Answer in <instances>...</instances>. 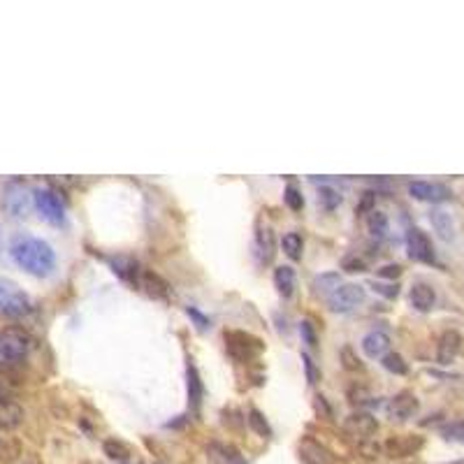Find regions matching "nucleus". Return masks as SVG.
I'll list each match as a JSON object with an SVG mask.
<instances>
[{
    "mask_svg": "<svg viewBox=\"0 0 464 464\" xmlns=\"http://www.w3.org/2000/svg\"><path fill=\"white\" fill-rule=\"evenodd\" d=\"M102 450L109 460H119V462H126L130 455H133L130 453V446L124 443L121 439H107L102 443Z\"/></svg>",
    "mask_w": 464,
    "mask_h": 464,
    "instance_id": "nucleus-25",
    "label": "nucleus"
},
{
    "mask_svg": "<svg viewBox=\"0 0 464 464\" xmlns=\"http://www.w3.org/2000/svg\"><path fill=\"white\" fill-rule=\"evenodd\" d=\"M441 434H443V439L464 446V420H455V423L443 425L441 427Z\"/></svg>",
    "mask_w": 464,
    "mask_h": 464,
    "instance_id": "nucleus-30",
    "label": "nucleus"
},
{
    "mask_svg": "<svg viewBox=\"0 0 464 464\" xmlns=\"http://www.w3.org/2000/svg\"><path fill=\"white\" fill-rule=\"evenodd\" d=\"M418 406H420V401H418V397L414 395V392H411V390H401V392H397V395L390 399L388 416L392 420H409V418H414L418 414Z\"/></svg>",
    "mask_w": 464,
    "mask_h": 464,
    "instance_id": "nucleus-11",
    "label": "nucleus"
},
{
    "mask_svg": "<svg viewBox=\"0 0 464 464\" xmlns=\"http://www.w3.org/2000/svg\"><path fill=\"white\" fill-rule=\"evenodd\" d=\"M12 397V392H10V388H7V385L0 381V401H7Z\"/></svg>",
    "mask_w": 464,
    "mask_h": 464,
    "instance_id": "nucleus-42",
    "label": "nucleus"
},
{
    "mask_svg": "<svg viewBox=\"0 0 464 464\" xmlns=\"http://www.w3.org/2000/svg\"><path fill=\"white\" fill-rule=\"evenodd\" d=\"M300 332H302V339H304V344H306V346H309V348H316V346H318L316 325H313L311 320H302Z\"/></svg>",
    "mask_w": 464,
    "mask_h": 464,
    "instance_id": "nucleus-33",
    "label": "nucleus"
},
{
    "mask_svg": "<svg viewBox=\"0 0 464 464\" xmlns=\"http://www.w3.org/2000/svg\"><path fill=\"white\" fill-rule=\"evenodd\" d=\"M0 346L5 348L12 360L23 362L26 357L35 351V346L38 344H35L31 332H26L19 325H12V328H5L3 332H0Z\"/></svg>",
    "mask_w": 464,
    "mask_h": 464,
    "instance_id": "nucleus-3",
    "label": "nucleus"
},
{
    "mask_svg": "<svg viewBox=\"0 0 464 464\" xmlns=\"http://www.w3.org/2000/svg\"><path fill=\"white\" fill-rule=\"evenodd\" d=\"M376 274L381 279H397L401 274V267L399 265H383L381 269H376Z\"/></svg>",
    "mask_w": 464,
    "mask_h": 464,
    "instance_id": "nucleus-38",
    "label": "nucleus"
},
{
    "mask_svg": "<svg viewBox=\"0 0 464 464\" xmlns=\"http://www.w3.org/2000/svg\"><path fill=\"white\" fill-rule=\"evenodd\" d=\"M344 427H346V432L353 436V439L365 443L376 434V430H379V423H376V418L369 416V414H351L346 418Z\"/></svg>",
    "mask_w": 464,
    "mask_h": 464,
    "instance_id": "nucleus-10",
    "label": "nucleus"
},
{
    "mask_svg": "<svg viewBox=\"0 0 464 464\" xmlns=\"http://www.w3.org/2000/svg\"><path fill=\"white\" fill-rule=\"evenodd\" d=\"M35 207L42 214V218H47L51 225H63L65 223V205L60 195L54 188H38L33 190Z\"/></svg>",
    "mask_w": 464,
    "mask_h": 464,
    "instance_id": "nucleus-5",
    "label": "nucleus"
},
{
    "mask_svg": "<svg viewBox=\"0 0 464 464\" xmlns=\"http://www.w3.org/2000/svg\"><path fill=\"white\" fill-rule=\"evenodd\" d=\"M344 269H348V272H362V269H365V260H360L357 256H348L344 260Z\"/></svg>",
    "mask_w": 464,
    "mask_h": 464,
    "instance_id": "nucleus-39",
    "label": "nucleus"
},
{
    "mask_svg": "<svg viewBox=\"0 0 464 464\" xmlns=\"http://www.w3.org/2000/svg\"><path fill=\"white\" fill-rule=\"evenodd\" d=\"M341 360H344V367L348 372H360L362 369V362H360V357H355L353 355V348H344V351H341Z\"/></svg>",
    "mask_w": 464,
    "mask_h": 464,
    "instance_id": "nucleus-35",
    "label": "nucleus"
},
{
    "mask_svg": "<svg viewBox=\"0 0 464 464\" xmlns=\"http://www.w3.org/2000/svg\"><path fill=\"white\" fill-rule=\"evenodd\" d=\"M446 464H464V460H458V462H446Z\"/></svg>",
    "mask_w": 464,
    "mask_h": 464,
    "instance_id": "nucleus-44",
    "label": "nucleus"
},
{
    "mask_svg": "<svg viewBox=\"0 0 464 464\" xmlns=\"http://www.w3.org/2000/svg\"><path fill=\"white\" fill-rule=\"evenodd\" d=\"M462 344H464V341H462L460 332H455V330L443 332L441 339H439V348H436V362H439V365H450L455 357L460 355Z\"/></svg>",
    "mask_w": 464,
    "mask_h": 464,
    "instance_id": "nucleus-12",
    "label": "nucleus"
},
{
    "mask_svg": "<svg viewBox=\"0 0 464 464\" xmlns=\"http://www.w3.org/2000/svg\"><path fill=\"white\" fill-rule=\"evenodd\" d=\"M19 367V362L16 360H12L10 355H7V351L3 346H0V374H7V372H12V369H16Z\"/></svg>",
    "mask_w": 464,
    "mask_h": 464,
    "instance_id": "nucleus-36",
    "label": "nucleus"
},
{
    "mask_svg": "<svg viewBox=\"0 0 464 464\" xmlns=\"http://www.w3.org/2000/svg\"><path fill=\"white\" fill-rule=\"evenodd\" d=\"M139 286L144 288V291L151 295V297H158V300H168L170 297V286L165 279H161L158 274L153 272H142V279H139Z\"/></svg>",
    "mask_w": 464,
    "mask_h": 464,
    "instance_id": "nucleus-19",
    "label": "nucleus"
},
{
    "mask_svg": "<svg viewBox=\"0 0 464 464\" xmlns=\"http://www.w3.org/2000/svg\"><path fill=\"white\" fill-rule=\"evenodd\" d=\"M302 362H304V372H306V381H309L311 385H316L320 381V372H318V367L316 362L311 360V355L309 353H302Z\"/></svg>",
    "mask_w": 464,
    "mask_h": 464,
    "instance_id": "nucleus-34",
    "label": "nucleus"
},
{
    "mask_svg": "<svg viewBox=\"0 0 464 464\" xmlns=\"http://www.w3.org/2000/svg\"><path fill=\"white\" fill-rule=\"evenodd\" d=\"M23 423V409L16 401H0V432H12Z\"/></svg>",
    "mask_w": 464,
    "mask_h": 464,
    "instance_id": "nucleus-14",
    "label": "nucleus"
},
{
    "mask_svg": "<svg viewBox=\"0 0 464 464\" xmlns=\"http://www.w3.org/2000/svg\"><path fill=\"white\" fill-rule=\"evenodd\" d=\"M409 193L420 203H446L453 198V193L443 183H432V181H414L409 183Z\"/></svg>",
    "mask_w": 464,
    "mask_h": 464,
    "instance_id": "nucleus-9",
    "label": "nucleus"
},
{
    "mask_svg": "<svg viewBox=\"0 0 464 464\" xmlns=\"http://www.w3.org/2000/svg\"><path fill=\"white\" fill-rule=\"evenodd\" d=\"M388 216H385L383 212H379V209H372L369 214H367V230H369L372 237L376 239H383L385 234H388Z\"/></svg>",
    "mask_w": 464,
    "mask_h": 464,
    "instance_id": "nucleus-23",
    "label": "nucleus"
},
{
    "mask_svg": "<svg viewBox=\"0 0 464 464\" xmlns=\"http://www.w3.org/2000/svg\"><path fill=\"white\" fill-rule=\"evenodd\" d=\"M284 203L288 205V209H291V212H302V209H304L302 193L297 190V186H293V183H288L286 190H284Z\"/></svg>",
    "mask_w": 464,
    "mask_h": 464,
    "instance_id": "nucleus-29",
    "label": "nucleus"
},
{
    "mask_svg": "<svg viewBox=\"0 0 464 464\" xmlns=\"http://www.w3.org/2000/svg\"><path fill=\"white\" fill-rule=\"evenodd\" d=\"M341 193L337 188H332V186H320L318 190V205L320 209H325V212H335V209L341 205Z\"/></svg>",
    "mask_w": 464,
    "mask_h": 464,
    "instance_id": "nucleus-26",
    "label": "nucleus"
},
{
    "mask_svg": "<svg viewBox=\"0 0 464 464\" xmlns=\"http://www.w3.org/2000/svg\"><path fill=\"white\" fill-rule=\"evenodd\" d=\"M367 399H369L367 390H362V388H353L351 390V401H355V404H365Z\"/></svg>",
    "mask_w": 464,
    "mask_h": 464,
    "instance_id": "nucleus-41",
    "label": "nucleus"
},
{
    "mask_svg": "<svg viewBox=\"0 0 464 464\" xmlns=\"http://www.w3.org/2000/svg\"><path fill=\"white\" fill-rule=\"evenodd\" d=\"M295 284H297V279H295V269L293 267H276L274 269V286H276V291L281 297H291L295 293Z\"/></svg>",
    "mask_w": 464,
    "mask_h": 464,
    "instance_id": "nucleus-21",
    "label": "nucleus"
},
{
    "mask_svg": "<svg viewBox=\"0 0 464 464\" xmlns=\"http://www.w3.org/2000/svg\"><path fill=\"white\" fill-rule=\"evenodd\" d=\"M21 464H40V460L35 458V455H28V458H26V460H23Z\"/></svg>",
    "mask_w": 464,
    "mask_h": 464,
    "instance_id": "nucleus-43",
    "label": "nucleus"
},
{
    "mask_svg": "<svg viewBox=\"0 0 464 464\" xmlns=\"http://www.w3.org/2000/svg\"><path fill=\"white\" fill-rule=\"evenodd\" d=\"M207 453H209V462L212 464H247L232 446H225V443H212Z\"/></svg>",
    "mask_w": 464,
    "mask_h": 464,
    "instance_id": "nucleus-18",
    "label": "nucleus"
},
{
    "mask_svg": "<svg viewBox=\"0 0 464 464\" xmlns=\"http://www.w3.org/2000/svg\"><path fill=\"white\" fill-rule=\"evenodd\" d=\"M247 420H249V425H251L253 430H256L260 436H269V434H272V430H269V423H267L265 416H262L258 409H249V418H247Z\"/></svg>",
    "mask_w": 464,
    "mask_h": 464,
    "instance_id": "nucleus-32",
    "label": "nucleus"
},
{
    "mask_svg": "<svg viewBox=\"0 0 464 464\" xmlns=\"http://www.w3.org/2000/svg\"><path fill=\"white\" fill-rule=\"evenodd\" d=\"M339 286H341V279H339V274H335V272L318 276V279H316V284H313V288H316L318 293H328V295H330V293H335Z\"/></svg>",
    "mask_w": 464,
    "mask_h": 464,
    "instance_id": "nucleus-31",
    "label": "nucleus"
},
{
    "mask_svg": "<svg viewBox=\"0 0 464 464\" xmlns=\"http://www.w3.org/2000/svg\"><path fill=\"white\" fill-rule=\"evenodd\" d=\"M186 313H188V316H190L193 320H195L198 330H207V328H209V318L205 316V313H200V311L195 309V306H188Z\"/></svg>",
    "mask_w": 464,
    "mask_h": 464,
    "instance_id": "nucleus-37",
    "label": "nucleus"
},
{
    "mask_svg": "<svg viewBox=\"0 0 464 464\" xmlns=\"http://www.w3.org/2000/svg\"><path fill=\"white\" fill-rule=\"evenodd\" d=\"M12 260L33 276H49L56 267V253L45 239L19 234L10 244Z\"/></svg>",
    "mask_w": 464,
    "mask_h": 464,
    "instance_id": "nucleus-1",
    "label": "nucleus"
},
{
    "mask_svg": "<svg viewBox=\"0 0 464 464\" xmlns=\"http://www.w3.org/2000/svg\"><path fill=\"white\" fill-rule=\"evenodd\" d=\"M33 203H35L33 193L26 188V186H21V183H12V186L5 188L3 207H5V212L10 214V216H14V218L28 216Z\"/></svg>",
    "mask_w": 464,
    "mask_h": 464,
    "instance_id": "nucleus-7",
    "label": "nucleus"
},
{
    "mask_svg": "<svg viewBox=\"0 0 464 464\" xmlns=\"http://www.w3.org/2000/svg\"><path fill=\"white\" fill-rule=\"evenodd\" d=\"M406 251L409 256L418 260V262H427L432 265L436 262V253H434V244L427 237V232H423L420 227H409L406 232Z\"/></svg>",
    "mask_w": 464,
    "mask_h": 464,
    "instance_id": "nucleus-8",
    "label": "nucleus"
},
{
    "mask_svg": "<svg viewBox=\"0 0 464 464\" xmlns=\"http://www.w3.org/2000/svg\"><path fill=\"white\" fill-rule=\"evenodd\" d=\"M365 297H367L365 286H360V284H341L335 293L328 295V304H330L332 311L348 313V311H353L355 306H360L365 302Z\"/></svg>",
    "mask_w": 464,
    "mask_h": 464,
    "instance_id": "nucleus-6",
    "label": "nucleus"
},
{
    "mask_svg": "<svg viewBox=\"0 0 464 464\" xmlns=\"http://www.w3.org/2000/svg\"><path fill=\"white\" fill-rule=\"evenodd\" d=\"M256 247L260 253V260L269 265L274 260V253H276V244H274V232L269 225H260L258 227V234H256Z\"/></svg>",
    "mask_w": 464,
    "mask_h": 464,
    "instance_id": "nucleus-17",
    "label": "nucleus"
},
{
    "mask_svg": "<svg viewBox=\"0 0 464 464\" xmlns=\"http://www.w3.org/2000/svg\"><path fill=\"white\" fill-rule=\"evenodd\" d=\"M186 376H188V401H190L193 409H198L200 401H203L205 388H203V381H200V374L193 362H188V367H186Z\"/></svg>",
    "mask_w": 464,
    "mask_h": 464,
    "instance_id": "nucleus-22",
    "label": "nucleus"
},
{
    "mask_svg": "<svg viewBox=\"0 0 464 464\" xmlns=\"http://www.w3.org/2000/svg\"><path fill=\"white\" fill-rule=\"evenodd\" d=\"M0 448H3V441H0Z\"/></svg>",
    "mask_w": 464,
    "mask_h": 464,
    "instance_id": "nucleus-45",
    "label": "nucleus"
},
{
    "mask_svg": "<svg viewBox=\"0 0 464 464\" xmlns=\"http://www.w3.org/2000/svg\"><path fill=\"white\" fill-rule=\"evenodd\" d=\"M374 291H376V293H381V295H385V297H397L399 288H397V286H383V284H374Z\"/></svg>",
    "mask_w": 464,
    "mask_h": 464,
    "instance_id": "nucleus-40",
    "label": "nucleus"
},
{
    "mask_svg": "<svg viewBox=\"0 0 464 464\" xmlns=\"http://www.w3.org/2000/svg\"><path fill=\"white\" fill-rule=\"evenodd\" d=\"M112 267L114 272H117L124 281H130V284H137L139 286V279H142V272L144 269H139L137 260L135 258H128V256H119L112 260Z\"/></svg>",
    "mask_w": 464,
    "mask_h": 464,
    "instance_id": "nucleus-16",
    "label": "nucleus"
},
{
    "mask_svg": "<svg viewBox=\"0 0 464 464\" xmlns=\"http://www.w3.org/2000/svg\"><path fill=\"white\" fill-rule=\"evenodd\" d=\"M135 464H142V462H135Z\"/></svg>",
    "mask_w": 464,
    "mask_h": 464,
    "instance_id": "nucleus-46",
    "label": "nucleus"
},
{
    "mask_svg": "<svg viewBox=\"0 0 464 464\" xmlns=\"http://www.w3.org/2000/svg\"><path fill=\"white\" fill-rule=\"evenodd\" d=\"M430 221H432V227L436 230V234H439L443 242H450L455 237V223H453V216L448 212L434 209V212L430 214Z\"/></svg>",
    "mask_w": 464,
    "mask_h": 464,
    "instance_id": "nucleus-20",
    "label": "nucleus"
},
{
    "mask_svg": "<svg viewBox=\"0 0 464 464\" xmlns=\"http://www.w3.org/2000/svg\"><path fill=\"white\" fill-rule=\"evenodd\" d=\"M281 249L291 260H302V251H304V239L300 232H288L281 239Z\"/></svg>",
    "mask_w": 464,
    "mask_h": 464,
    "instance_id": "nucleus-24",
    "label": "nucleus"
},
{
    "mask_svg": "<svg viewBox=\"0 0 464 464\" xmlns=\"http://www.w3.org/2000/svg\"><path fill=\"white\" fill-rule=\"evenodd\" d=\"M225 341H227V351L239 362H249L253 357H258L262 353L265 344L258 339L249 335V332H225Z\"/></svg>",
    "mask_w": 464,
    "mask_h": 464,
    "instance_id": "nucleus-4",
    "label": "nucleus"
},
{
    "mask_svg": "<svg viewBox=\"0 0 464 464\" xmlns=\"http://www.w3.org/2000/svg\"><path fill=\"white\" fill-rule=\"evenodd\" d=\"M381 360H383L381 365H383L390 374H397V376L409 374V365L404 362V357H401L399 353H385Z\"/></svg>",
    "mask_w": 464,
    "mask_h": 464,
    "instance_id": "nucleus-27",
    "label": "nucleus"
},
{
    "mask_svg": "<svg viewBox=\"0 0 464 464\" xmlns=\"http://www.w3.org/2000/svg\"><path fill=\"white\" fill-rule=\"evenodd\" d=\"M33 311V300L16 284L0 279V313L10 318H23Z\"/></svg>",
    "mask_w": 464,
    "mask_h": 464,
    "instance_id": "nucleus-2",
    "label": "nucleus"
},
{
    "mask_svg": "<svg viewBox=\"0 0 464 464\" xmlns=\"http://www.w3.org/2000/svg\"><path fill=\"white\" fill-rule=\"evenodd\" d=\"M409 302L411 306H414L416 311H432L434 309V304H436V293H434V288L430 284H425V281H418L411 286V291H409Z\"/></svg>",
    "mask_w": 464,
    "mask_h": 464,
    "instance_id": "nucleus-13",
    "label": "nucleus"
},
{
    "mask_svg": "<svg viewBox=\"0 0 464 464\" xmlns=\"http://www.w3.org/2000/svg\"><path fill=\"white\" fill-rule=\"evenodd\" d=\"M390 348V337L381 330H372L369 335H365L362 339V351L367 357H383Z\"/></svg>",
    "mask_w": 464,
    "mask_h": 464,
    "instance_id": "nucleus-15",
    "label": "nucleus"
},
{
    "mask_svg": "<svg viewBox=\"0 0 464 464\" xmlns=\"http://www.w3.org/2000/svg\"><path fill=\"white\" fill-rule=\"evenodd\" d=\"M420 446H423V439H411V436H406V439H395V441H390V443H388V448L392 450V455H397V458H401V455L414 453L416 448H420Z\"/></svg>",
    "mask_w": 464,
    "mask_h": 464,
    "instance_id": "nucleus-28",
    "label": "nucleus"
}]
</instances>
